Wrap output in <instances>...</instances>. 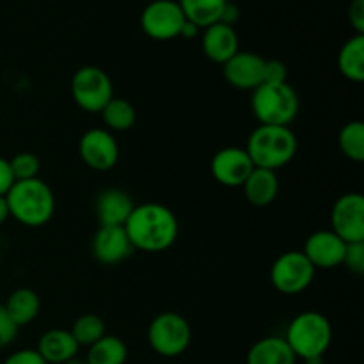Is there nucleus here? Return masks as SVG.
<instances>
[{
    "mask_svg": "<svg viewBox=\"0 0 364 364\" xmlns=\"http://www.w3.org/2000/svg\"><path fill=\"white\" fill-rule=\"evenodd\" d=\"M124 231L137 251L162 252L176 242L180 224L169 206L162 203H142L132 210Z\"/></svg>",
    "mask_w": 364,
    "mask_h": 364,
    "instance_id": "nucleus-1",
    "label": "nucleus"
},
{
    "mask_svg": "<svg viewBox=\"0 0 364 364\" xmlns=\"http://www.w3.org/2000/svg\"><path fill=\"white\" fill-rule=\"evenodd\" d=\"M9 217L27 228L45 226L55 212V196L39 178L14 181L6 194Z\"/></svg>",
    "mask_w": 364,
    "mask_h": 364,
    "instance_id": "nucleus-2",
    "label": "nucleus"
},
{
    "mask_svg": "<svg viewBox=\"0 0 364 364\" xmlns=\"http://www.w3.org/2000/svg\"><path fill=\"white\" fill-rule=\"evenodd\" d=\"M297 135L290 127L259 124L251 132L244 149L255 167L277 171L294 160L297 155Z\"/></svg>",
    "mask_w": 364,
    "mask_h": 364,
    "instance_id": "nucleus-3",
    "label": "nucleus"
},
{
    "mask_svg": "<svg viewBox=\"0 0 364 364\" xmlns=\"http://www.w3.org/2000/svg\"><path fill=\"white\" fill-rule=\"evenodd\" d=\"M288 347L302 361L323 358L333 341V327L327 316L318 311H304L288 323L284 334Z\"/></svg>",
    "mask_w": 364,
    "mask_h": 364,
    "instance_id": "nucleus-4",
    "label": "nucleus"
},
{
    "mask_svg": "<svg viewBox=\"0 0 364 364\" xmlns=\"http://www.w3.org/2000/svg\"><path fill=\"white\" fill-rule=\"evenodd\" d=\"M251 110L259 124L288 127L299 114V96L288 82H263L252 91Z\"/></svg>",
    "mask_w": 364,
    "mask_h": 364,
    "instance_id": "nucleus-5",
    "label": "nucleus"
},
{
    "mask_svg": "<svg viewBox=\"0 0 364 364\" xmlns=\"http://www.w3.org/2000/svg\"><path fill=\"white\" fill-rule=\"evenodd\" d=\"M192 341V329L187 318L174 311H164L148 327V343L162 358H178Z\"/></svg>",
    "mask_w": 364,
    "mask_h": 364,
    "instance_id": "nucleus-6",
    "label": "nucleus"
},
{
    "mask_svg": "<svg viewBox=\"0 0 364 364\" xmlns=\"http://www.w3.org/2000/svg\"><path fill=\"white\" fill-rule=\"evenodd\" d=\"M71 96L82 110L102 112L114 98V85L109 75L98 66H82L71 78Z\"/></svg>",
    "mask_w": 364,
    "mask_h": 364,
    "instance_id": "nucleus-7",
    "label": "nucleus"
},
{
    "mask_svg": "<svg viewBox=\"0 0 364 364\" xmlns=\"http://www.w3.org/2000/svg\"><path fill=\"white\" fill-rule=\"evenodd\" d=\"M316 269L302 251L283 252L270 269V283L279 294L297 295L311 287Z\"/></svg>",
    "mask_w": 364,
    "mask_h": 364,
    "instance_id": "nucleus-8",
    "label": "nucleus"
},
{
    "mask_svg": "<svg viewBox=\"0 0 364 364\" xmlns=\"http://www.w3.org/2000/svg\"><path fill=\"white\" fill-rule=\"evenodd\" d=\"M185 14L174 0H153L141 14V27L155 41H171L181 34Z\"/></svg>",
    "mask_w": 364,
    "mask_h": 364,
    "instance_id": "nucleus-9",
    "label": "nucleus"
},
{
    "mask_svg": "<svg viewBox=\"0 0 364 364\" xmlns=\"http://www.w3.org/2000/svg\"><path fill=\"white\" fill-rule=\"evenodd\" d=\"M331 231L345 244L364 242V196L348 192L336 199L331 210Z\"/></svg>",
    "mask_w": 364,
    "mask_h": 364,
    "instance_id": "nucleus-10",
    "label": "nucleus"
},
{
    "mask_svg": "<svg viewBox=\"0 0 364 364\" xmlns=\"http://www.w3.org/2000/svg\"><path fill=\"white\" fill-rule=\"evenodd\" d=\"M78 155L89 169L107 173L114 169L119 160V146L112 132L107 128H91L78 141Z\"/></svg>",
    "mask_w": 364,
    "mask_h": 364,
    "instance_id": "nucleus-11",
    "label": "nucleus"
},
{
    "mask_svg": "<svg viewBox=\"0 0 364 364\" xmlns=\"http://www.w3.org/2000/svg\"><path fill=\"white\" fill-rule=\"evenodd\" d=\"M252 169H255V164L249 159L247 151L244 148H235V146L219 149L210 164L213 180L223 187L230 188L242 187Z\"/></svg>",
    "mask_w": 364,
    "mask_h": 364,
    "instance_id": "nucleus-12",
    "label": "nucleus"
},
{
    "mask_svg": "<svg viewBox=\"0 0 364 364\" xmlns=\"http://www.w3.org/2000/svg\"><path fill=\"white\" fill-rule=\"evenodd\" d=\"M124 226H100L91 242V252L102 265H117L134 252Z\"/></svg>",
    "mask_w": 364,
    "mask_h": 364,
    "instance_id": "nucleus-13",
    "label": "nucleus"
},
{
    "mask_svg": "<svg viewBox=\"0 0 364 364\" xmlns=\"http://www.w3.org/2000/svg\"><path fill=\"white\" fill-rule=\"evenodd\" d=\"M345 249L347 244L336 233L331 230H320L309 235L302 252L315 269L329 270L343 265Z\"/></svg>",
    "mask_w": 364,
    "mask_h": 364,
    "instance_id": "nucleus-14",
    "label": "nucleus"
},
{
    "mask_svg": "<svg viewBox=\"0 0 364 364\" xmlns=\"http://www.w3.org/2000/svg\"><path fill=\"white\" fill-rule=\"evenodd\" d=\"M224 66V78L228 84L240 91H255L263 84L265 59L258 53L238 50Z\"/></svg>",
    "mask_w": 364,
    "mask_h": 364,
    "instance_id": "nucleus-15",
    "label": "nucleus"
},
{
    "mask_svg": "<svg viewBox=\"0 0 364 364\" xmlns=\"http://www.w3.org/2000/svg\"><path fill=\"white\" fill-rule=\"evenodd\" d=\"M135 208L130 194L121 188H105L95 203V213L100 226H124Z\"/></svg>",
    "mask_w": 364,
    "mask_h": 364,
    "instance_id": "nucleus-16",
    "label": "nucleus"
},
{
    "mask_svg": "<svg viewBox=\"0 0 364 364\" xmlns=\"http://www.w3.org/2000/svg\"><path fill=\"white\" fill-rule=\"evenodd\" d=\"M203 53L215 64H226L238 52V36L233 27L213 23L205 28L201 38Z\"/></svg>",
    "mask_w": 364,
    "mask_h": 364,
    "instance_id": "nucleus-17",
    "label": "nucleus"
},
{
    "mask_svg": "<svg viewBox=\"0 0 364 364\" xmlns=\"http://www.w3.org/2000/svg\"><path fill=\"white\" fill-rule=\"evenodd\" d=\"M78 343L73 334L66 329H50L39 338L36 350L48 364H68L75 361L78 354Z\"/></svg>",
    "mask_w": 364,
    "mask_h": 364,
    "instance_id": "nucleus-18",
    "label": "nucleus"
},
{
    "mask_svg": "<svg viewBox=\"0 0 364 364\" xmlns=\"http://www.w3.org/2000/svg\"><path fill=\"white\" fill-rule=\"evenodd\" d=\"M245 199L255 206H269L279 194V178L276 171L255 167L242 185Z\"/></svg>",
    "mask_w": 364,
    "mask_h": 364,
    "instance_id": "nucleus-19",
    "label": "nucleus"
},
{
    "mask_svg": "<svg viewBox=\"0 0 364 364\" xmlns=\"http://www.w3.org/2000/svg\"><path fill=\"white\" fill-rule=\"evenodd\" d=\"M247 364H295L297 358L279 336H267L256 341L247 352Z\"/></svg>",
    "mask_w": 364,
    "mask_h": 364,
    "instance_id": "nucleus-20",
    "label": "nucleus"
},
{
    "mask_svg": "<svg viewBox=\"0 0 364 364\" xmlns=\"http://www.w3.org/2000/svg\"><path fill=\"white\" fill-rule=\"evenodd\" d=\"M4 308L18 327H25L38 318L41 299L31 288H18L7 297Z\"/></svg>",
    "mask_w": 364,
    "mask_h": 364,
    "instance_id": "nucleus-21",
    "label": "nucleus"
},
{
    "mask_svg": "<svg viewBox=\"0 0 364 364\" xmlns=\"http://www.w3.org/2000/svg\"><path fill=\"white\" fill-rule=\"evenodd\" d=\"M338 68L347 80H364V34H355L343 43L338 55Z\"/></svg>",
    "mask_w": 364,
    "mask_h": 364,
    "instance_id": "nucleus-22",
    "label": "nucleus"
},
{
    "mask_svg": "<svg viewBox=\"0 0 364 364\" xmlns=\"http://www.w3.org/2000/svg\"><path fill=\"white\" fill-rule=\"evenodd\" d=\"M228 0H178L185 14V20L194 23L196 27L206 28L217 23Z\"/></svg>",
    "mask_w": 364,
    "mask_h": 364,
    "instance_id": "nucleus-23",
    "label": "nucleus"
},
{
    "mask_svg": "<svg viewBox=\"0 0 364 364\" xmlns=\"http://www.w3.org/2000/svg\"><path fill=\"white\" fill-rule=\"evenodd\" d=\"M128 359V347L119 336L105 334L102 340L89 347L87 364H124Z\"/></svg>",
    "mask_w": 364,
    "mask_h": 364,
    "instance_id": "nucleus-24",
    "label": "nucleus"
},
{
    "mask_svg": "<svg viewBox=\"0 0 364 364\" xmlns=\"http://www.w3.org/2000/svg\"><path fill=\"white\" fill-rule=\"evenodd\" d=\"M100 114L109 132H128L137 121L135 107L128 100L116 98V96L103 107Z\"/></svg>",
    "mask_w": 364,
    "mask_h": 364,
    "instance_id": "nucleus-25",
    "label": "nucleus"
},
{
    "mask_svg": "<svg viewBox=\"0 0 364 364\" xmlns=\"http://www.w3.org/2000/svg\"><path fill=\"white\" fill-rule=\"evenodd\" d=\"M70 333L73 334L78 347H91L92 343H96V341L105 336L107 329L102 316L95 315V313H87V315H82L75 320Z\"/></svg>",
    "mask_w": 364,
    "mask_h": 364,
    "instance_id": "nucleus-26",
    "label": "nucleus"
},
{
    "mask_svg": "<svg viewBox=\"0 0 364 364\" xmlns=\"http://www.w3.org/2000/svg\"><path fill=\"white\" fill-rule=\"evenodd\" d=\"M340 149L352 162L364 160V123L363 121H348L340 130Z\"/></svg>",
    "mask_w": 364,
    "mask_h": 364,
    "instance_id": "nucleus-27",
    "label": "nucleus"
},
{
    "mask_svg": "<svg viewBox=\"0 0 364 364\" xmlns=\"http://www.w3.org/2000/svg\"><path fill=\"white\" fill-rule=\"evenodd\" d=\"M11 173H13L14 181H25V180H34L39 174V162L38 156L31 151H21L16 153L13 159L9 160Z\"/></svg>",
    "mask_w": 364,
    "mask_h": 364,
    "instance_id": "nucleus-28",
    "label": "nucleus"
},
{
    "mask_svg": "<svg viewBox=\"0 0 364 364\" xmlns=\"http://www.w3.org/2000/svg\"><path fill=\"white\" fill-rule=\"evenodd\" d=\"M343 265L350 272L364 274V242H355V244H347L343 256Z\"/></svg>",
    "mask_w": 364,
    "mask_h": 364,
    "instance_id": "nucleus-29",
    "label": "nucleus"
},
{
    "mask_svg": "<svg viewBox=\"0 0 364 364\" xmlns=\"http://www.w3.org/2000/svg\"><path fill=\"white\" fill-rule=\"evenodd\" d=\"M18 329L20 327L13 322L9 315H7L4 304H0V348H6L16 340Z\"/></svg>",
    "mask_w": 364,
    "mask_h": 364,
    "instance_id": "nucleus-30",
    "label": "nucleus"
},
{
    "mask_svg": "<svg viewBox=\"0 0 364 364\" xmlns=\"http://www.w3.org/2000/svg\"><path fill=\"white\" fill-rule=\"evenodd\" d=\"M288 78V68L283 60H265V71H263V82L270 84H283Z\"/></svg>",
    "mask_w": 364,
    "mask_h": 364,
    "instance_id": "nucleus-31",
    "label": "nucleus"
},
{
    "mask_svg": "<svg viewBox=\"0 0 364 364\" xmlns=\"http://www.w3.org/2000/svg\"><path fill=\"white\" fill-rule=\"evenodd\" d=\"M2 364H48L45 359L39 355L36 348H23V350H16L11 355H7L6 361Z\"/></svg>",
    "mask_w": 364,
    "mask_h": 364,
    "instance_id": "nucleus-32",
    "label": "nucleus"
},
{
    "mask_svg": "<svg viewBox=\"0 0 364 364\" xmlns=\"http://www.w3.org/2000/svg\"><path fill=\"white\" fill-rule=\"evenodd\" d=\"M348 21L355 34H364V0H352L348 7Z\"/></svg>",
    "mask_w": 364,
    "mask_h": 364,
    "instance_id": "nucleus-33",
    "label": "nucleus"
},
{
    "mask_svg": "<svg viewBox=\"0 0 364 364\" xmlns=\"http://www.w3.org/2000/svg\"><path fill=\"white\" fill-rule=\"evenodd\" d=\"M14 178L13 173H11L9 160L0 156V196H6L9 192V188L13 187Z\"/></svg>",
    "mask_w": 364,
    "mask_h": 364,
    "instance_id": "nucleus-34",
    "label": "nucleus"
},
{
    "mask_svg": "<svg viewBox=\"0 0 364 364\" xmlns=\"http://www.w3.org/2000/svg\"><path fill=\"white\" fill-rule=\"evenodd\" d=\"M238 18H240V11H238V7L235 6V4L228 2L226 6H224L223 13H220L219 23H224V25H230V27H233V25L238 21Z\"/></svg>",
    "mask_w": 364,
    "mask_h": 364,
    "instance_id": "nucleus-35",
    "label": "nucleus"
},
{
    "mask_svg": "<svg viewBox=\"0 0 364 364\" xmlns=\"http://www.w3.org/2000/svg\"><path fill=\"white\" fill-rule=\"evenodd\" d=\"M198 32H199V27H196L194 23H191V21H185V25H183V28H181V38H187V39H191V38H196V36H198Z\"/></svg>",
    "mask_w": 364,
    "mask_h": 364,
    "instance_id": "nucleus-36",
    "label": "nucleus"
},
{
    "mask_svg": "<svg viewBox=\"0 0 364 364\" xmlns=\"http://www.w3.org/2000/svg\"><path fill=\"white\" fill-rule=\"evenodd\" d=\"M9 219V208H7L6 196H0V226Z\"/></svg>",
    "mask_w": 364,
    "mask_h": 364,
    "instance_id": "nucleus-37",
    "label": "nucleus"
},
{
    "mask_svg": "<svg viewBox=\"0 0 364 364\" xmlns=\"http://www.w3.org/2000/svg\"><path fill=\"white\" fill-rule=\"evenodd\" d=\"M68 364H87V363H80V361H71V363H68Z\"/></svg>",
    "mask_w": 364,
    "mask_h": 364,
    "instance_id": "nucleus-38",
    "label": "nucleus"
}]
</instances>
